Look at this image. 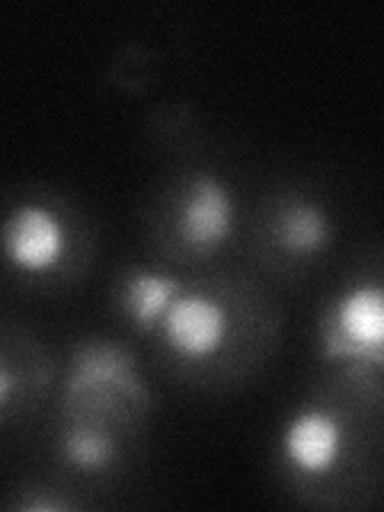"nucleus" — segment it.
<instances>
[{
  "instance_id": "f257e3e1",
  "label": "nucleus",
  "mask_w": 384,
  "mask_h": 512,
  "mask_svg": "<svg viewBox=\"0 0 384 512\" xmlns=\"http://www.w3.org/2000/svg\"><path fill=\"white\" fill-rule=\"evenodd\" d=\"M324 352L327 359L352 362L356 372L384 368V285L359 282L333 301Z\"/></svg>"
},
{
  "instance_id": "f03ea898",
  "label": "nucleus",
  "mask_w": 384,
  "mask_h": 512,
  "mask_svg": "<svg viewBox=\"0 0 384 512\" xmlns=\"http://www.w3.org/2000/svg\"><path fill=\"white\" fill-rule=\"evenodd\" d=\"M180 237L189 250L212 253L234 234V199L218 176L199 173L180 205Z\"/></svg>"
},
{
  "instance_id": "7ed1b4c3",
  "label": "nucleus",
  "mask_w": 384,
  "mask_h": 512,
  "mask_svg": "<svg viewBox=\"0 0 384 512\" xmlns=\"http://www.w3.org/2000/svg\"><path fill=\"white\" fill-rule=\"evenodd\" d=\"M4 250L7 260L26 276L48 272L64 253V228L58 215L42 205L13 208L4 224Z\"/></svg>"
},
{
  "instance_id": "20e7f679",
  "label": "nucleus",
  "mask_w": 384,
  "mask_h": 512,
  "mask_svg": "<svg viewBox=\"0 0 384 512\" xmlns=\"http://www.w3.org/2000/svg\"><path fill=\"white\" fill-rule=\"evenodd\" d=\"M160 327H164V340L173 352L189 359H205L218 352L224 336H228V314L215 298L180 292L170 304L167 317L160 320Z\"/></svg>"
},
{
  "instance_id": "39448f33",
  "label": "nucleus",
  "mask_w": 384,
  "mask_h": 512,
  "mask_svg": "<svg viewBox=\"0 0 384 512\" xmlns=\"http://www.w3.org/2000/svg\"><path fill=\"white\" fill-rule=\"evenodd\" d=\"M343 426L327 410H301L288 420L282 432V455L288 468L301 477H320L333 471V464L343 455Z\"/></svg>"
},
{
  "instance_id": "423d86ee",
  "label": "nucleus",
  "mask_w": 384,
  "mask_h": 512,
  "mask_svg": "<svg viewBox=\"0 0 384 512\" xmlns=\"http://www.w3.org/2000/svg\"><path fill=\"white\" fill-rule=\"evenodd\" d=\"M71 397H93V400H116V397H138L144 400L141 378L132 368V356H125L116 346H80L74 352V372L68 381Z\"/></svg>"
},
{
  "instance_id": "0eeeda50",
  "label": "nucleus",
  "mask_w": 384,
  "mask_h": 512,
  "mask_svg": "<svg viewBox=\"0 0 384 512\" xmlns=\"http://www.w3.org/2000/svg\"><path fill=\"white\" fill-rule=\"evenodd\" d=\"M176 295H180V282L151 269L128 272V279L122 285V304L141 330H151L154 324H160L167 317L170 304L176 301Z\"/></svg>"
},
{
  "instance_id": "6e6552de",
  "label": "nucleus",
  "mask_w": 384,
  "mask_h": 512,
  "mask_svg": "<svg viewBox=\"0 0 384 512\" xmlns=\"http://www.w3.org/2000/svg\"><path fill=\"white\" fill-rule=\"evenodd\" d=\"M279 244L295 256H314L330 244V218L317 202L295 199L279 215Z\"/></svg>"
},
{
  "instance_id": "1a4fd4ad",
  "label": "nucleus",
  "mask_w": 384,
  "mask_h": 512,
  "mask_svg": "<svg viewBox=\"0 0 384 512\" xmlns=\"http://www.w3.org/2000/svg\"><path fill=\"white\" fill-rule=\"evenodd\" d=\"M61 452L80 474H100L116 461V439H112L106 429L77 426L64 432Z\"/></svg>"
}]
</instances>
